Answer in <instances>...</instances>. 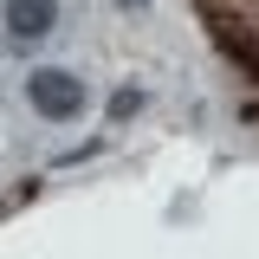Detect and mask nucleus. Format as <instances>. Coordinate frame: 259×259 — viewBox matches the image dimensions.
<instances>
[{"label":"nucleus","instance_id":"obj_1","mask_svg":"<svg viewBox=\"0 0 259 259\" xmlns=\"http://www.w3.org/2000/svg\"><path fill=\"white\" fill-rule=\"evenodd\" d=\"M26 104L46 123H78L84 117V78L65 65H39V71H26Z\"/></svg>","mask_w":259,"mask_h":259},{"label":"nucleus","instance_id":"obj_2","mask_svg":"<svg viewBox=\"0 0 259 259\" xmlns=\"http://www.w3.org/2000/svg\"><path fill=\"white\" fill-rule=\"evenodd\" d=\"M0 26H7V39H13V46H39L46 32L59 26V0H7Z\"/></svg>","mask_w":259,"mask_h":259},{"label":"nucleus","instance_id":"obj_3","mask_svg":"<svg viewBox=\"0 0 259 259\" xmlns=\"http://www.w3.org/2000/svg\"><path fill=\"white\" fill-rule=\"evenodd\" d=\"M136 110H143V91H136V84H123V91L110 97V123H130Z\"/></svg>","mask_w":259,"mask_h":259},{"label":"nucleus","instance_id":"obj_4","mask_svg":"<svg viewBox=\"0 0 259 259\" xmlns=\"http://www.w3.org/2000/svg\"><path fill=\"white\" fill-rule=\"evenodd\" d=\"M123 7H149V0H123Z\"/></svg>","mask_w":259,"mask_h":259}]
</instances>
